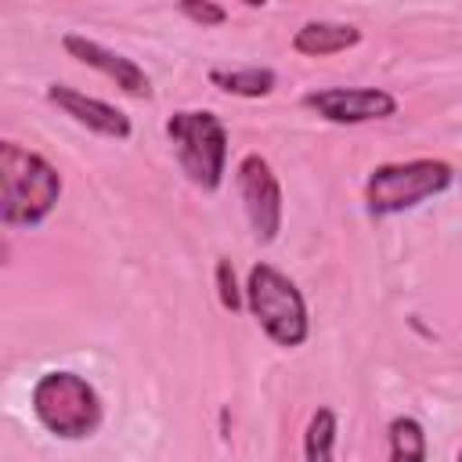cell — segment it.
Instances as JSON below:
<instances>
[{"label": "cell", "mask_w": 462, "mask_h": 462, "mask_svg": "<svg viewBox=\"0 0 462 462\" xmlns=\"http://www.w3.org/2000/svg\"><path fill=\"white\" fill-rule=\"evenodd\" d=\"M61 199V173L18 141L0 144V220L4 227H36Z\"/></svg>", "instance_id": "obj_1"}, {"label": "cell", "mask_w": 462, "mask_h": 462, "mask_svg": "<svg viewBox=\"0 0 462 462\" xmlns=\"http://www.w3.org/2000/svg\"><path fill=\"white\" fill-rule=\"evenodd\" d=\"M29 404H32L36 422L58 440H87L97 433V426L105 419L94 383H87L83 375H76L69 368L43 372L32 383Z\"/></svg>", "instance_id": "obj_2"}, {"label": "cell", "mask_w": 462, "mask_h": 462, "mask_svg": "<svg viewBox=\"0 0 462 462\" xmlns=\"http://www.w3.org/2000/svg\"><path fill=\"white\" fill-rule=\"evenodd\" d=\"M245 303L256 325L274 339L278 346H303L310 336L307 300L296 289L289 274H282L274 263H253L245 278Z\"/></svg>", "instance_id": "obj_3"}, {"label": "cell", "mask_w": 462, "mask_h": 462, "mask_svg": "<svg viewBox=\"0 0 462 462\" xmlns=\"http://www.w3.org/2000/svg\"><path fill=\"white\" fill-rule=\"evenodd\" d=\"M166 137L173 144L177 166L184 177L202 188L217 191L227 173V130L206 108H180L166 119Z\"/></svg>", "instance_id": "obj_4"}, {"label": "cell", "mask_w": 462, "mask_h": 462, "mask_svg": "<svg viewBox=\"0 0 462 462\" xmlns=\"http://www.w3.org/2000/svg\"><path fill=\"white\" fill-rule=\"evenodd\" d=\"M455 170L444 159H408V162H383L365 180V206L375 217L404 213L440 191H448Z\"/></svg>", "instance_id": "obj_5"}, {"label": "cell", "mask_w": 462, "mask_h": 462, "mask_svg": "<svg viewBox=\"0 0 462 462\" xmlns=\"http://www.w3.org/2000/svg\"><path fill=\"white\" fill-rule=\"evenodd\" d=\"M235 184H238V195H242V206H245L253 238L256 242H274L278 231H282V209L285 206H282V184H278L271 162L263 155L249 152L238 162Z\"/></svg>", "instance_id": "obj_6"}, {"label": "cell", "mask_w": 462, "mask_h": 462, "mask_svg": "<svg viewBox=\"0 0 462 462\" xmlns=\"http://www.w3.org/2000/svg\"><path fill=\"white\" fill-rule=\"evenodd\" d=\"M303 105L328 123H368L397 112V97L383 87H325L303 94Z\"/></svg>", "instance_id": "obj_7"}, {"label": "cell", "mask_w": 462, "mask_h": 462, "mask_svg": "<svg viewBox=\"0 0 462 462\" xmlns=\"http://www.w3.org/2000/svg\"><path fill=\"white\" fill-rule=\"evenodd\" d=\"M61 47H65L69 58H76V61L97 69L101 76H108L123 94L141 97V101L152 97V79H148V72L134 58H126V54H119V51H112V47L83 36V32H65L61 36Z\"/></svg>", "instance_id": "obj_8"}, {"label": "cell", "mask_w": 462, "mask_h": 462, "mask_svg": "<svg viewBox=\"0 0 462 462\" xmlns=\"http://www.w3.org/2000/svg\"><path fill=\"white\" fill-rule=\"evenodd\" d=\"M47 101L58 105L72 123H79V126H87V130H94V134H101L108 141H126L134 134V123H130V116L123 108H116V105H108L101 97H90V94H83L76 87L51 83L47 87Z\"/></svg>", "instance_id": "obj_9"}, {"label": "cell", "mask_w": 462, "mask_h": 462, "mask_svg": "<svg viewBox=\"0 0 462 462\" xmlns=\"http://www.w3.org/2000/svg\"><path fill=\"white\" fill-rule=\"evenodd\" d=\"M361 43V29L346 25V22H303L292 36V51L307 54V58H328L339 51H350Z\"/></svg>", "instance_id": "obj_10"}, {"label": "cell", "mask_w": 462, "mask_h": 462, "mask_svg": "<svg viewBox=\"0 0 462 462\" xmlns=\"http://www.w3.org/2000/svg\"><path fill=\"white\" fill-rule=\"evenodd\" d=\"M209 83L227 90V94H238V97H267L278 83L274 69L267 65H249V69H209Z\"/></svg>", "instance_id": "obj_11"}, {"label": "cell", "mask_w": 462, "mask_h": 462, "mask_svg": "<svg viewBox=\"0 0 462 462\" xmlns=\"http://www.w3.org/2000/svg\"><path fill=\"white\" fill-rule=\"evenodd\" d=\"M336 433H339L336 411L332 408H314L310 419H307V430H303V462H332Z\"/></svg>", "instance_id": "obj_12"}, {"label": "cell", "mask_w": 462, "mask_h": 462, "mask_svg": "<svg viewBox=\"0 0 462 462\" xmlns=\"http://www.w3.org/2000/svg\"><path fill=\"white\" fill-rule=\"evenodd\" d=\"M426 430L411 415H397L390 422V462H426Z\"/></svg>", "instance_id": "obj_13"}, {"label": "cell", "mask_w": 462, "mask_h": 462, "mask_svg": "<svg viewBox=\"0 0 462 462\" xmlns=\"http://www.w3.org/2000/svg\"><path fill=\"white\" fill-rule=\"evenodd\" d=\"M217 296H220V307L231 310V314L242 310V303H245V289H238V282H235V267H231L227 256L217 260Z\"/></svg>", "instance_id": "obj_14"}, {"label": "cell", "mask_w": 462, "mask_h": 462, "mask_svg": "<svg viewBox=\"0 0 462 462\" xmlns=\"http://www.w3.org/2000/svg\"><path fill=\"white\" fill-rule=\"evenodd\" d=\"M180 14L184 18H191V22H199L202 29H209V25H224V18H227V11L220 7V4H199V0H184L180 4Z\"/></svg>", "instance_id": "obj_15"}, {"label": "cell", "mask_w": 462, "mask_h": 462, "mask_svg": "<svg viewBox=\"0 0 462 462\" xmlns=\"http://www.w3.org/2000/svg\"><path fill=\"white\" fill-rule=\"evenodd\" d=\"M458 462H462V451H458Z\"/></svg>", "instance_id": "obj_16"}]
</instances>
